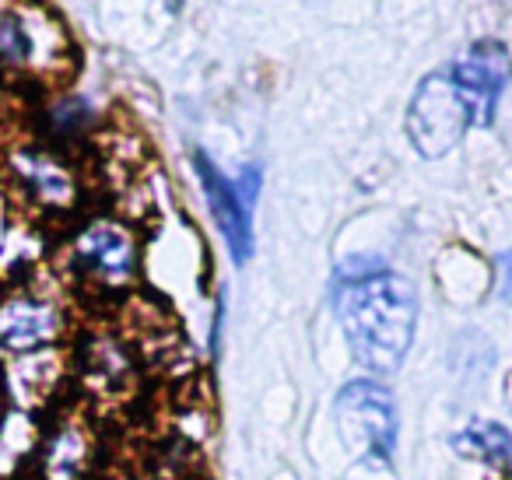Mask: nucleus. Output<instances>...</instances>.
<instances>
[{
    "label": "nucleus",
    "instance_id": "3",
    "mask_svg": "<svg viewBox=\"0 0 512 480\" xmlns=\"http://www.w3.org/2000/svg\"><path fill=\"white\" fill-rule=\"evenodd\" d=\"M337 431L365 463H390L397 449V403L376 379H355L337 393Z\"/></svg>",
    "mask_w": 512,
    "mask_h": 480
},
{
    "label": "nucleus",
    "instance_id": "7",
    "mask_svg": "<svg viewBox=\"0 0 512 480\" xmlns=\"http://www.w3.org/2000/svg\"><path fill=\"white\" fill-rule=\"evenodd\" d=\"M81 267L88 274L102 277V281H127L134 274V242L127 239V232L113 225H95L74 246Z\"/></svg>",
    "mask_w": 512,
    "mask_h": 480
},
{
    "label": "nucleus",
    "instance_id": "5",
    "mask_svg": "<svg viewBox=\"0 0 512 480\" xmlns=\"http://www.w3.org/2000/svg\"><path fill=\"white\" fill-rule=\"evenodd\" d=\"M193 169H197V179L204 186L207 207H211L214 221H218L221 235H225L228 249H232L235 263H246L249 253H253V225H249V207L246 200L239 197L235 183H228L218 172V165L207 155H193Z\"/></svg>",
    "mask_w": 512,
    "mask_h": 480
},
{
    "label": "nucleus",
    "instance_id": "4",
    "mask_svg": "<svg viewBox=\"0 0 512 480\" xmlns=\"http://www.w3.org/2000/svg\"><path fill=\"white\" fill-rule=\"evenodd\" d=\"M456 88L467 99L470 113H474V127H491L495 120L498 99H502L505 85L512 81V57L502 43L495 39H481L467 50V57H460L456 64H449Z\"/></svg>",
    "mask_w": 512,
    "mask_h": 480
},
{
    "label": "nucleus",
    "instance_id": "2",
    "mask_svg": "<svg viewBox=\"0 0 512 480\" xmlns=\"http://www.w3.org/2000/svg\"><path fill=\"white\" fill-rule=\"evenodd\" d=\"M470 127H474V113L456 88L449 67L428 74L407 106V137L414 151L421 158H442L463 141Z\"/></svg>",
    "mask_w": 512,
    "mask_h": 480
},
{
    "label": "nucleus",
    "instance_id": "10",
    "mask_svg": "<svg viewBox=\"0 0 512 480\" xmlns=\"http://www.w3.org/2000/svg\"><path fill=\"white\" fill-rule=\"evenodd\" d=\"M509 267H512V260H509Z\"/></svg>",
    "mask_w": 512,
    "mask_h": 480
},
{
    "label": "nucleus",
    "instance_id": "8",
    "mask_svg": "<svg viewBox=\"0 0 512 480\" xmlns=\"http://www.w3.org/2000/svg\"><path fill=\"white\" fill-rule=\"evenodd\" d=\"M453 449L463 452V456L484 459V463H491V466L512 470V435L502 424L474 421L470 428H463L460 435L453 438Z\"/></svg>",
    "mask_w": 512,
    "mask_h": 480
},
{
    "label": "nucleus",
    "instance_id": "9",
    "mask_svg": "<svg viewBox=\"0 0 512 480\" xmlns=\"http://www.w3.org/2000/svg\"><path fill=\"white\" fill-rule=\"evenodd\" d=\"M15 165H18V176L25 179V186H32L46 200H64L74 186L64 165L57 158L43 155V151H25V155L15 158Z\"/></svg>",
    "mask_w": 512,
    "mask_h": 480
},
{
    "label": "nucleus",
    "instance_id": "6",
    "mask_svg": "<svg viewBox=\"0 0 512 480\" xmlns=\"http://www.w3.org/2000/svg\"><path fill=\"white\" fill-rule=\"evenodd\" d=\"M57 309L36 298H11L0 305V347L8 351H32L57 337Z\"/></svg>",
    "mask_w": 512,
    "mask_h": 480
},
{
    "label": "nucleus",
    "instance_id": "1",
    "mask_svg": "<svg viewBox=\"0 0 512 480\" xmlns=\"http://www.w3.org/2000/svg\"><path fill=\"white\" fill-rule=\"evenodd\" d=\"M337 319L344 326V340L351 358L369 372H397L407 358L418 323V298L400 274L390 270H365L355 277H341Z\"/></svg>",
    "mask_w": 512,
    "mask_h": 480
}]
</instances>
